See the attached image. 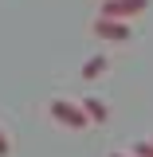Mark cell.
Masks as SVG:
<instances>
[{"label":"cell","instance_id":"cell-1","mask_svg":"<svg viewBox=\"0 0 153 157\" xmlns=\"http://www.w3.org/2000/svg\"><path fill=\"white\" fill-rule=\"evenodd\" d=\"M51 118H55V122H63V126H71V130L90 126V122H86V114H82V106H78V102H71V98H55V102H51Z\"/></svg>","mask_w":153,"mask_h":157},{"label":"cell","instance_id":"cell-2","mask_svg":"<svg viewBox=\"0 0 153 157\" xmlns=\"http://www.w3.org/2000/svg\"><path fill=\"white\" fill-rule=\"evenodd\" d=\"M94 32L102 39H114V43H126V39L134 36V28H130L126 20H110V16H98L94 20Z\"/></svg>","mask_w":153,"mask_h":157},{"label":"cell","instance_id":"cell-3","mask_svg":"<svg viewBox=\"0 0 153 157\" xmlns=\"http://www.w3.org/2000/svg\"><path fill=\"white\" fill-rule=\"evenodd\" d=\"M145 8H149V0H102V16H110V20L137 16V12H145Z\"/></svg>","mask_w":153,"mask_h":157},{"label":"cell","instance_id":"cell-4","mask_svg":"<svg viewBox=\"0 0 153 157\" xmlns=\"http://www.w3.org/2000/svg\"><path fill=\"white\" fill-rule=\"evenodd\" d=\"M82 114H86V122H106V118H110V110H106V102H102V98H86V102H82Z\"/></svg>","mask_w":153,"mask_h":157},{"label":"cell","instance_id":"cell-5","mask_svg":"<svg viewBox=\"0 0 153 157\" xmlns=\"http://www.w3.org/2000/svg\"><path fill=\"white\" fill-rule=\"evenodd\" d=\"M102 71H106V55H90L86 63H82V78H86V82H90V78H98Z\"/></svg>","mask_w":153,"mask_h":157},{"label":"cell","instance_id":"cell-6","mask_svg":"<svg viewBox=\"0 0 153 157\" xmlns=\"http://www.w3.org/2000/svg\"><path fill=\"white\" fill-rule=\"evenodd\" d=\"M134 157H153V141H134Z\"/></svg>","mask_w":153,"mask_h":157},{"label":"cell","instance_id":"cell-7","mask_svg":"<svg viewBox=\"0 0 153 157\" xmlns=\"http://www.w3.org/2000/svg\"><path fill=\"white\" fill-rule=\"evenodd\" d=\"M0 157H8V134L0 130Z\"/></svg>","mask_w":153,"mask_h":157},{"label":"cell","instance_id":"cell-8","mask_svg":"<svg viewBox=\"0 0 153 157\" xmlns=\"http://www.w3.org/2000/svg\"><path fill=\"white\" fill-rule=\"evenodd\" d=\"M110 157H130V153H110Z\"/></svg>","mask_w":153,"mask_h":157}]
</instances>
